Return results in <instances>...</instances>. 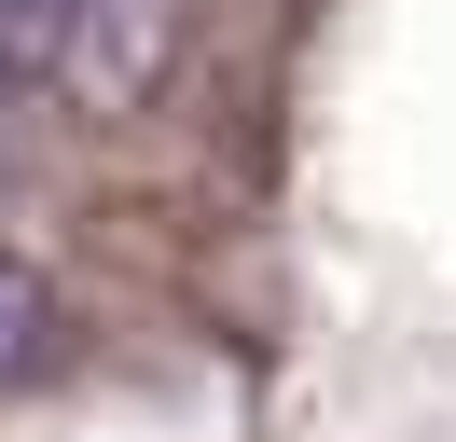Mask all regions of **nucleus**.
<instances>
[{
    "label": "nucleus",
    "mask_w": 456,
    "mask_h": 442,
    "mask_svg": "<svg viewBox=\"0 0 456 442\" xmlns=\"http://www.w3.org/2000/svg\"><path fill=\"white\" fill-rule=\"evenodd\" d=\"M42 346H56V291H42V276H28V263H0V387L28 373V359H42Z\"/></svg>",
    "instance_id": "1"
},
{
    "label": "nucleus",
    "mask_w": 456,
    "mask_h": 442,
    "mask_svg": "<svg viewBox=\"0 0 456 442\" xmlns=\"http://www.w3.org/2000/svg\"><path fill=\"white\" fill-rule=\"evenodd\" d=\"M84 14H97V0H0V42H28V55H42V42H69Z\"/></svg>",
    "instance_id": "2"
}]
</instances>
